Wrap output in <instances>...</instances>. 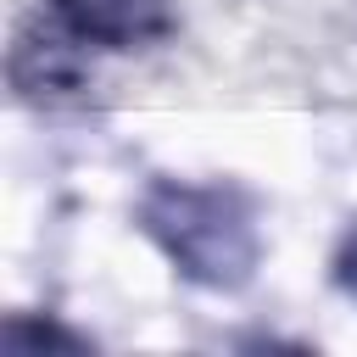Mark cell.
Masks as SVG:
<instances>
[{"instance_id":"cell-1","label":"cell","mask_w":357,"mask_h":357,"mask_svg":"<svg viewBox=\"0 0 357 357\" xmlns=\"http://www.w3.org/2000/svg\"><path fill=\"white\" fill-rule=\"evenodd\" d=\"M139 223L178 262V273L195 279V284L234 290L257 268V223H251V212L234 190L162 178L139 201Z\"/></svg>"},{"instance_id":"cell-3","label":"cell","mask_w":357,"mask_h":357,"mask_svg":"<svg viewBox=\"0 0 357 357\" xmlns=\"http://www.w3.org/2000/svg\"><path fill=\"white\" fill-rule=\"evenodd\" d=\"M340 284H346V296H357V234H351L346 251H340Z\"/></svg>"},{"instance_id":"cell-2","label":"cell","mask_w":357,"mask_h":357,"mask_svg":"<svg viewBox=\"0 0 357 357\" xmlns=\"http://www.w3.org/2000/svg\"><path fill=\"white\" fill-rule=\"evenodd\" d=\"M61 28L84 45H145L167 28V0H50Z\"/></svg>"}]
</instances>
